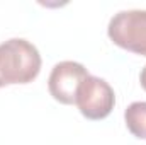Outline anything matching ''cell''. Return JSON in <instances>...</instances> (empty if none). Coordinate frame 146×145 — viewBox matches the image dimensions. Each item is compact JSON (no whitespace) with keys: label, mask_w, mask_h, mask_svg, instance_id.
Returning <instances> with one entry per match:
<instances>
[{"label":"cell","mask_w":146,"mask_h":145,"mask_svg":"<svg viewBox=\"0 0 146 145\" xmlns=\"http://www.w3.org/2000/svg\"><path fill=\"white\" fill-rule=\"evenodd\" d=\"M75 104L87 119H104L114 109L115 94L104 79L88 75L78 87Z\"/></svg>","instance_id":"3"},{"label":"cell","mask_w":146,"mask_h":145,"mask_svg":"<svg viewBox=\"0 0 146 145\" xmlns=\"http://www.w3.org/2000/svg\"><path fill=\"white\" fill-rule=\"evenodd\" d=\"M90 73L78 62H60L49 73V94L61 104H75L80 84Z\"/></svg>","instance_id":"4"},{"label":"cell","mask_w":146,"mask_h":145,"mask_svg":"<svg viewBox=\"0 0 146 145\" xmlns=\"http://www.w3.org/2000/svg\"><path fill=\"white\" fill-rule=\"evenodd\" d=\"M107 34L114 44L146 56V10H122L109 22Z\"/></svg>","instance_id":"2"},{"label":"cell","mask_w":146,"mask_h":145,"mask_svg":"<svg viewBox=\"0 0 146 145\" xmlns=\"http://www.w3.org/2000/svg\"><path fill=\"white\" fill-rule=\"evenodd\" d=\"M139 82H141V87L146 91V65H145V68L141 70V75H139Z\"/></svg>","instance_id":"6"},{"label":"cell","mask_w":146,"mask_h":145,"mask_svg":"<svg viewBox=\"0 0 146 145\" xmlns=\"http://www.w3.org/2000/svg\"><path fill=\"white\" fill-rule=\"evenodd\" d=\"M41 70L37 48L22 38H12L0 44V87L29 84Z\"/></svg>","instance_id":"1"},{"label":"cell","mask_w":146,"mask_h":145,"mask_svg":"<svg viewBox=\"0 0 146 145\" xmlns=\"http://www.w3.org/2000/svg\"><path fill=\"white\" fill-rule=\"evenodd\" d=\"M124 121L127 130L136 137L146 140V103L138 101L129 104L124 111Z\"/></svg>","instance_id":"5"}]
</instances>
